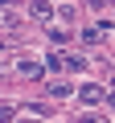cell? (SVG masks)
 Returning <instances> with one entry per match:
<instances>
[{"label":"cell","instance_id":"8992f818","mask_svg":"<svg viewBox=\"0 0 115 123\" xmlns=\"http://www.w3.org/2000/svg\"><path fill=\"white\" fill-rule=\"evenodd\" d=\"M21 123H37V119H21Z\"/></svg>","mask_w":115,"mask_h":123},{"label":"cell","instance_id":"ba28073f","mask_svg":"<svg viewBox=\"0 0 115 123\" xmlns=\"http://www.w3.org/2000/svg\"><path fill=\"white\" fill-rule=\"evenodd\" d=\"M0 17H4V12H0Z\"/></svg>","mask_w":115,"mask_h":123},{"label":"cell","instance_id":"52a82bcc","mask_svg":"<svg viewBox=\"0 0 115 123\" xmlns=\"http://www.w3.org/2000/svg\"><path fill=\"white\" fill-rule=\"evenodd\" d=\"M111 107H115V94H111Z\"/></svg>","mask_w":115,"mask_h":123},{"label":"cell","instance_id":"6da1fadb","mask_svg":"<svg viewBox=\"0 0 115 123\" xmlns=\"http://www.w3.org/2000/svg\"><path fill=\"white\" fill-rule=\"evenodd\" d=\"M78 98H82V103H99V98H103V86H95V82H82V86H78Z\"/></svg>","mask_w":115,"mask_h":123},{"label":"cell","instance_id":"7a4b0ae2","mask_svg":"<svg viewBox=\"0 0 115 123\" xmlns=\"http://www.w3.org/2000/svg\"><path fill=\"white\" fill-rule=\"evenodd\" d=\"M17 70H21L25 78H41V70H45V66H41V62H33V57H21V66H17Z\"/></svg>","mask_w":115,"mask_h":123},{"label":"cell","instance_id":"5b68a950","mask_svg":"<svg viewBox=\"0 0 115 123\" xmlns=\"http://www.w3.org/2000/svg\"><path fill=\"white\" fill-rule=\"evenodd\" d=\"M82 123H99V119H95V115H82Z\"/></svg>","mask_w":115,"mask_h":123},{"label":"cell","instance_id":"277c9868","mask_svg":"<svg viewBox=\"0 0 115 123\" xmlns=\"http://www.w3.org/2000/svg\"><path fill=\"white\" fill-rule=\"evenodd\" d=\"M62 62H66V66H70V70H82V57H78V53H66Z\"/></svg>","mask_w":115,"mask_h":123},{"label":"cell","instance_id":"3957f363","mask_svg":"<svg viewBox=\"0 0 115 123\" xmlns=\"http://www.w3.org/2000/svg\"><path fill=\"white\" fill-rule=\"evenodd\" d=\"M49 41H53V45H66V41H70V37H66V33H62V29H49Z\"/></svg>","mask_w":115,"mask_h":123}]
</instances>
